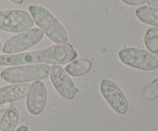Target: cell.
Masks as SVG:
<instances>
[{
	"label": "cell",
	"instance_id": "1",
	"mask_svg": "<svg viewBox=\"0 0 158 131\" xmlns=\"http://www.w3.org/2000/svg\"><path fill=\"white\" fill-rule=\"evenodd\" d=\"M78 53L69 43L56 45L13 55H0V66H16L25 64H52L61 65L74 60Z\"/></svg>",
	"mask_w": 158,
	"mask_h": 131
},
{
	"label": "cell",
	"instance_id": "2",
	"mask_svg": "<svg viewBox=\"0 0 158 131\" xmlns=\"http://www.w3.org/2000/svg\"><path fill=\"white\" fill-rule=\"evenodd\" d=\"M29 12L34 24L42 30L49 41L56 45H63L68 41V34L53 14L47 8L41 5H31L29 7Z\"/></svg>",
	"mask_w": 158,
	"mask_h": 131
},
{
	"label": "cell",
	"instance_id": "3",
	"mask_svg": "<svg viewBox=\"0 0 158 131\" xmlns=\"http://www.w3.org/2000/svg\"><path fill=\"white\" fill-rule=\"evenodd\" d=\"M49 73L51 67L48 64H25L10 66L4 69L0 76L7 83L23 84L31 81H42L48 78Z\"/></svg>",
	"mask_w": 158,
	"mask_h": 131
},
{
	"label": "cell",
	"instance_id": "4",
	"mask_svg": "<svg viewBox=\"0 0 158 131\" xmlns=\"http://www.w3.org/2000/svg\"><path fill=\"white\" fill-rule=\"evenodd\" d=\"M34 21L29 12L21 9L0 11V30L7 33L21 34L31 30Z\"/></svg>",
	"mask_w": 158,
	"mask_h": 131
},
{
	"label": "cell",
	"instance_id": "5",
	"mask_svg": "<svg viewBox=\"0 0 158 131\" xmlns=\"http://www.w3.org/2000/svg\"><path fill=\"white\" fill-rule=\"evenodd\" d=\"M118 58L125 65L143 71L158 68V59L151 52L135 47H126L118 51Z\"/></svg>",
	"mask_w": 158,
	"mask_h": 131
},
{
	"label": "cell",
	"instance_id": "6",
	"mask_svg": "<svg viewBox=\"0 0 158 131\" xmlns=\"http://www.w3.org/2000/svg\"><path fill=\"white\" fill-rule=\"evenodd\" d=\"M44 32L39 28H32L31 30L21 34H17L5 42L1 50L6 55H13L22 53L43 40Z\"/></svg>",
	"mask_w": 158,
	"mask_h": 131
},
{
	"label": "cell",
	"instance_id": "7",
	"mask_svg": "<svg viewBox=\"0 0 158 131\" xmlns=\"http://www.w3.org/2000/svg\"><path fill=\"white\" fill-rule=\"evenodd\" d=\"M103 98L118 114H126L128 110V101L118 85L110 79H104L100 83Z\"/></svg>",
	"mask_w": 158,
	"mask_h": 131
},
{
	"label": "cell",
	"instance_id": "8",
	"mask_svg": "<svg viewBox=\"0 0 158 131\" xmlns=\"http://www.w3.org/2000/svg\"><path fill=\"white\" fill-rule=\"evenodd\" d=\"M49 78L54 89L61 98L66 101H71L75 98L78 90L71 77L60 65H52V67H51Z\"/></svg>",
	"mask_w": 158,
	"mask_h": 131
},
{
	"label": "cell",
	"instance_id": "9",
	"mask_svg": "<svg viewBox=\"0 0 158 131\" xmlns=\"http://www.w3.org/2000/svg\"><path fill=\"white\" fill-rule=\"evenodd\" d=\"M48 103V90L47 86L41 80L34 81L30 86L26 106L29 111L34 116H38L44 113Z\"/></svg>",
	"mask_w": 158,
	"mask_h": 131
},
{
	"label": "cell",
	"instance_id": "10",
	"mask_svg": "<svg viewBox=\"0 0 158 131\" xmlns=\"http://www.w3.org/2000/svg\"><path fill=\"white\" fill-rule=\"evenodd\" d=\"M28 84H13L0 88V106L22 100L27 96Z\"/></svg>",
	"mask_w": 158,
	"mask_h": 131
},
{
	"label": "cell",
	"instance_id": "11",
	"mask_svg": "<svg viewBox=\"0 0 158 131\" xmlns=\"http://www.w3.org/2000/svg\"><path fill=\"white\" fill-rule=\"evenodd\" d=\"M92 68V61L85 58L74 59L66 64L64 70L70 77H81L87 74Z\"/></svg>",
	"mask_w": 158,
	"mask_h": 131
},
{
	"label": "cell",
	"instance_id": "12",
	"mask_svg": "<svg viewBox=\"0 0 158 131\" xmlns=\"http://www.w3.org/2000/svg\"><path fill=\"white\" fill-rule=\"evenodd\" d=\"M19 121V111L16 108H10L3 113L0 118V131H15Z\"/></svg>",
	"mask_w": 158,
	"mask_h": 131
},
{
	"label": "cell",
	"instance_id": "13",
	"mask_svg": "<svg viewBox=\"0 0 158 131\" xmlns=\"http://www.w3.org/2000/svg\"><path fill=\"white\" fill-rule=\"evenodd\" d=\"M135 16L140 22L146 25L158 28V8L149 6H142L136 9Z\"/></svg>",
	"mask_w": 158,
	"mask_h": 131
},
{
	"label": "cell",
	"instance_id": "14",
	"mask_svg": "<svg viewBox=\"0 0 158 131\" xmlns=\"http://www.w3.org/2000/svg\"><path fill=\"white\" fill-rule=\"evenodd\" d=\"M144 45L158 59V28H150L144 35Z\"/></svg>",
	"mask_w": 158,
	"mask_h": 131
},
{
	"label": "cell",
	"instance_id": "15",
	"mask_svg": "<svg viewBox=\"0 0 158 131\" xmlns=\"http://www.w3.org/2000/svg\"><path fill=\"white\" fill-rule=\"evenodd\" d=\"M142 97L146 101H152L158 98V77L145 87L142 92Z\"/></svg>",
	"mask_w": 158,
	"mask_h": 131
},
{
	"label": "cell",
	"instance_id": "16",
	"mask_svg": "<svg viewBox=\"0 0 158 131\" xmlns=\"http://www.w3.org/2000/svg\"><path fill=\"white\" fill-rule=\"evenodd\" d=\"M121 1L130 6H140L146 2V0H121Z\"/></svg>",
	"mask_w": 158,
	"mask_h": 131
},
{
	"label": "cell",
	"instance_id": "17",
	"mask_svg": "<svg viewBox=\"0 0 158 131\" xmlns=\"http://www.w3.org/2000/svg\"><path fill=\"white\" fill-rule=\"evenodd\" d=\"M146 3L149 7L158 8V0H146Z\"/></svg>",
	"mask_w": 158,
	"mask_h": 131
},
{
	"label": "cell",
	"instance_id": "18",
	"mask_svg": "<svg viewBox=\"0 0 158 131\" xmlns=\"http://www.w3.org/2000/svg\"><path fill=\"white\" fill-rule=\"evenodd\" d=\"M15 131H31L29 129V127H27V126H25V125H21V126H19V127L15 130Z\"/></svg>",
	"mask_w": 158,
	"mask_h": 131
},
{
	"label": "cell",
	"instance_id": "19",
	"mask_svg": "<svg viewBox=\"0 0 158 131\" xmlns=\"http://www.w3.org/2000/svg\"><path fill=\"white\" fill-rule=\"evenodd\" d=\"M10 1H11L12 3H14V4H22L23 2H24V0H10Z\"/></svg>",
	"mask_w": 158,
	"mask_h": 131
},
{
	"label": "cell",
	"instance_id": "20",
	"mask_svg": "<svg viewBox=\"0 0 158 131\" xmlns=\"http://www.w3.org/2000/svg\"><path fill=\"white\" fill-rule=\"evenodd\" d=\"M0 51H1V42H0Z\"/></svg>",
	"mask_w": 158,
	"mask_h": 131
}]
</instances>
